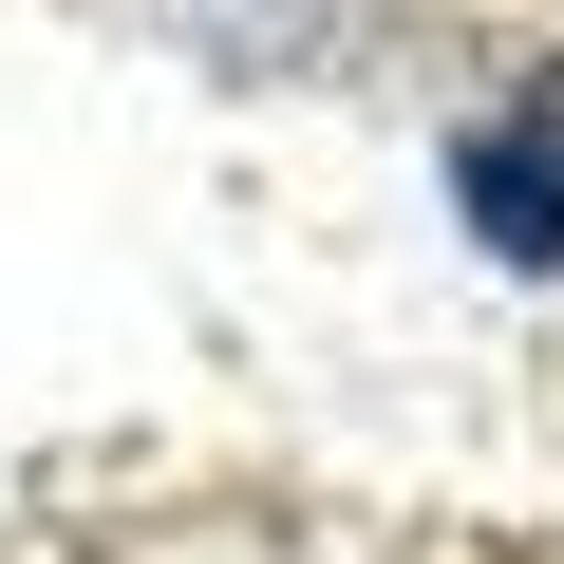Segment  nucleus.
Here are the masks:
<instances>
[{
  "instance_id": "obj_1",
  "label": "nucleus",
  "mask_w": 564,
  "mask_h": 564,
  "mask_svg": "<svg viewBox=\"0 0 564 564\" xmlns=\"http://www.w3.org/2000/svg\"><path fill=\"white\" fill-rule=\"evenodd\" d=\"M452 207L489 263H545L564 282V57H527V95H489L452 132Z\"/></svg>"
}]
</instances>
